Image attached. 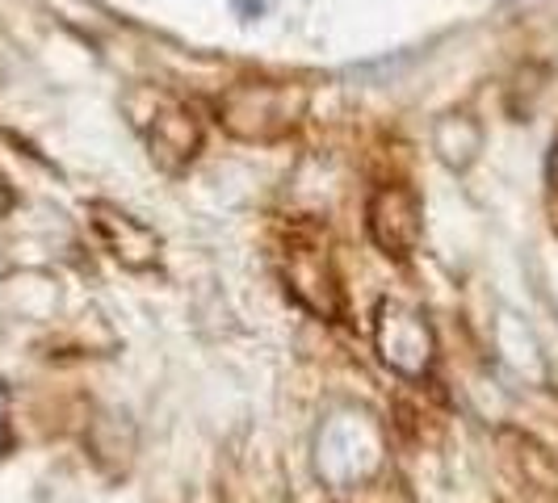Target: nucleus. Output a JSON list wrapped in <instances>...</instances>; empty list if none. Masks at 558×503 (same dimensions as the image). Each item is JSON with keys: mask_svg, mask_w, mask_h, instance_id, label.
<instances>
[{"mask_svg": "<svg viewBox=\"0 0 558 503\" xmlns=\"http://www.w3.org/2000/svg\"><path fill=\"white\" fill-rule=\"evenodd\" d=\"M126 113L143 135L151 160L165 172H181L197 156L202 147V122H197L194 106H185L181 97H172L165 88L143 84L126 97Z\"/></svg>", "mask_w": 558, "mask_h": 503, "instance_id": "f257e3e1", "label": "nucleus"}, {"mask_svg": "<svg viewBox=\"0 0 558 503\" xmlns=\"http://www.w3.org/2000/svg\"><path fill=\"white\" fill-rule=\"evenodd\" d=\"M307 106V93L303 88H290V84H274V81H248L235 84L219 101V122H223L231 135L240 139H256L269 143L281 139L299 113Z\"/></svg>", "mask_w": 558, "mask_h": 503, "instance_id": "f03ea898", "label": "nucleus"}, {"mask_svg": "<svg viewBox=\"0 0 558 503\" xmlns=\"http://www.w3.org/2000/svg\"><path fill=\"white\" fill-rule=\"evenodd\" d=\"M365 231L374 248L391 260H408L420 248V197L408 185H378L365 201Z\"/></svg>", "mask_w": 558, "mask_h": 503, "instance_id": "7ed1b4c3", "label": "nucleus"}, {"mask_svg": "<svg viewBox=\"0 0 558 503\" xmlns=\"http://www.w3.org/2000/svg\"><path fill=\"white\" fill-rule=\"evenodd\" d=\"M374 344H378V357L399 373H408V378L428 373V365H433V328L403 303H383L378 307Z\"/></svg>", "mask_w": 558, "mask_h": 503, "instance_id": "20e7f679", "label": "nucleus"}, {"mask_svg": "<svg viewBox=\"0 0 558 503\" xmlns=\"http://www.w3.org/2000/svg\"><path fill=\"white\" fill-rule=\"evenodd\" d=\"M88 214H93V231L101 235L106 252H110L122 269L147 273V269L160 265V235L143 223V219L126 214V210H118V206H110V201H93Z\"/></svg>", "mask_w": 558, "mask_h": 503, "instance_id": "39448f33", "label": "nucleus"}, {"mask_svg": "<svg viewBox=\"0 0 558 503\" xmlns=\"http://www.w3.org/2000/svg\"><path fill=\"white\" fill-rule=\"evenodd\" d=\"M286 281H290V294H294L307 310H315V315L332 319L336 310H340V290H336V273H332V260H328V248L307 244L303 231L290 235Z\"/></svg>", "mask_w": 558, "mask_h": 503, "instance_id": "423d86ee", "label": "nucleus"}, {"mask_svg": "<svg viewBox=\"0 0 558 503\" xmlns=\"http://www.w3.org/2000/svg\"><path fill=\"white\" fill-rule=\"evenodd\" d=\"M433 147H437L441 164L471 168L478 160V147H483V131H478V122H471L466 113H449V118L437 122V131H433Z\"/></svg>", "mask_w": 558, "mask_h": 503, "instance_id": "0eeeda50", "label": "nucleus"}, {"mask_svg": "<svg viewBox=\"0 0 558 503\" xmlns=\"http://www.w3.org/2000/svg\"><path fill=\"white\" fill-rule=\"evenodd\" d=\"M9 445V403H4V387H0V453Z\"/></svg>", "mask_w": 558, "mask_h": 503, "instance_id": "6e6552de", "label": "nucleus"}, {"mask_svg": "<svg viewBox=\"0 0 558 503\" xmlns=\"http://www.w3.org/2000/svg\"><path fill=\"white\" fill-rule=\"evenodd\" d=\"M9 201H13V197H9V189H4V181H0V210H9Z\"/></svg>", "mask_w": 558, "mask_h": 503, "instance_id": "1a4fd4ad", "label": "nucleus"}, {"mask_svg": "<svg viewBox=\"0 0 558 503\" xmlns=\"http://www.w3.org/2000/svg\"><path fill=\"white\" fill-rule=\"evenodd\" d=\"M550 176L558 181V139H555V156H550Z\"/></svg>", "mask_w": 558, "mask_h": 503, "instance_id": "9d476101", "label": "nucleus"}]
</instances>
